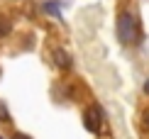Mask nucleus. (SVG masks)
Segmentation results:
<instances>
[{
    "instance_id": "3",
    "label": "nucleus",
    "mask_w": 149,
    "mask_h": 139,
    "mask_svg": "<svg viewBox=\"0 0 149 139\" xmlns=\"http://www.w3.org/2000/svg\"><path fill=\"white\" fill-rule=\"evenodd\" d=\"M54 61H56V66H59V68H64V71L73 68V59H71V56L66 54L61 47H56V49H54Z\"/></svg>"
},
{
    "instance_id": "7",
    "label": "nucleus",
    "mask_w": 149,
    "mask_h": 139,
    "mask_svg": "<svg viewBox=\"0 0 149 139\" xmlns=\"http://www.w3.org/2000/svg\"><path fill=\"white\" fill-rule=\"evenodd\" d=\"M142 124H144V129H149V110L142 112Z\"/></svg>"
},
{
    "instance_id": "2",
    "label": "nucleus",
    "mask_w": 149,
    "mask_h": 139,
    "mask_svg": "<svg viewBox=\"0 0 149 139\" xmlns=\"http://www.w3.org/2000/svg\"><path fill=\"white\" fill-rule=\"evenodd\" d=\"M83 124H86V129L93 132V134H100V129H103V124H105V120H103V110L98 105H91L88 110L83 112Z\"/></svg>"
},
{
    "instance_id": "1",
    "label": "nucleus",
    "mask_w": 149,
    "mask_h": 139,
    "mask_svg": "<svg viewBox=\"0 0 149 139\" xmlns=\"http://www.w3.org/2000/svg\"><path fill=\"white\" fill-rule=\"evenodd\" d=\"M117 37H120L122 44H132L137 39V20H134V15L120 12V17H117Z\"/></svg>"
},
{
    "instance_id": "5",
    "label": "nucleus",
    "mask_w": 149,
    "mask_h": 139,
    "mask_svg": "<svg viewBox=\"0 0 149 139\" xmlns=\"http://www.w3.org/2000/svg\"><path fill=\"white\" fill-rule=\"evenodd\" d=\"M44 10L49 12V15L59 17V5H56V3H44Z\"/></svg>"
},
{
    "instance_id": "4",
    "label": "nucleus",
    "mask_w": 149,
    "mask_h": 139,
    "mask_svg": "<svg viewBox=\"0 0 149 139\" xmlns=\"http://www.w3.org/2000/svg\"><path fill=\"white\" fill-rule=\"evenodd\" d=\"M10 32H12V22L8 20V17L0 15V39H5V37H8Z\"/></svg>"
},
{
    "instance_id": "9",
    "label": "nucleus",
    "mask_w": 149,
    "mask_h": 139,
    "mask_svg": "<svg viewBox=\"0 0 149 139\" xmlns=\"http://www.w3.org/2000/svg\"><path fill=\"white\" fill-rule=\"evenodd\" d=\"M144 93L149 95V78H147V83H144Z\"/></svg>"
},
{
    "instance_id": "6",
    "label": "nucleus",
    "mask_w": 149,
    "mask_h": 139,
    "mask_svg": "<svg viewBox=\"0 0 149 139\" xmlns=\"http://www.w3.org/2000/svg\"><path fill=\"white\" fill-rule=\"evenodd\" d=\"M0 120H10V112H8V107L3 103H0Z\"/></svg>"
},
{
    "instance_id": "10",
    "label": "nucleus",
    "mask_w": 149,
    "mask_h": 139,
    "mask_svg": "<svg viewBox=\"0 0 149 139\" xmlns=\"http://www.w3.org/2000/svg\"><path fill=\"white\" fill-rule=\"evenodd\" d=\"M0 139H3V137H0Z\"/></svg>"
},
{
    "instance_id": "8",
    "label": "nucleus",
    "mask_w": 149,
    "mask_h": 139,
    "mask_svg": "<svg viewBox=\"0 0 149 139\" xmlns=\"http://www.w3.org/2000/svg\"><path fill=\"white\" fill-rule=\"evenodd\" d=\"M12 139H32V137H27V134H22V132H15V134H12Z\"/></svg>"
}]
</instances>
